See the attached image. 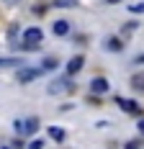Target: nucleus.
I'll return each mask as SVG.
<instances>
[{
  "label": "nucleus",
  "mask_w": 144,
  "mask_h": 149,
  "mask_svg": "<svg viewBox=\"0 0 144 149\" xmlns=\"http://www.w3.org/2000/svg\"><path fill=\"white\" fill-rule=\"evenodd\" d=\"M0 67H23L18 57H0Z\"/></svg>",
  "instance_id": "obj_8"
},
{
  "label": "nucleus",
  "mask_w": 144,
  "mask_h": 149,
  "mask_svg": "<svg viewBox=\"0 0 144 149\" xmlns=\"http://www.w3.org/2000/svg\"><path fill=\"white\" fill-rule=\"evenodd\" d=\"M126 149H139V141H126Z\"/></svg>",
  "instance_id": "obj_17"
},
{
  "label": "nucleus",
  "mask_w": 144,
  "mask_h": 149,
  "mask_svg": "<svg viewBox=\"0 0 144 149\" xmlns=\"http://www.w3.org/2000/svg\"><path fill=\"white\" fill-rule=\"evenodd\" d=\"M54 33L57 36H67L70 33V21H64V18L62 21H54Z\"/></svg>",
  "instance_id": "obj_7"
},
{
  "label": "nucleus",
  "mask_w": 144,
  "mask_h": 149,
  "mask_svg": "<svg viewBox=\"0 0 144 149\" xmlns=\"http://www.w3.org/2000/svg\"><path fill=\"white\" fill-rule=\"evenodd\" d=\"M54 8H77V0H54Z\"/></svg>",
  "instance_id": "obj_12"
},
{
  "label": "nucleus",
  "mask_w": 144,
  "mask_h": 149,
  "mask_svg": "<svg viewBox=\"0 0 144 149\" xmlns=\"http://www.w3.org/2000/svg\"><path fill=\"white\" fill-rule=\"evenodd\" d=\"M116 103H118V108H121V111H126V113H131V116H139V113H142V108L136 105V100H129V98H118Z\"/></svg>",
  "instance_id": "obj_3"
},
{
  "label": "nucleus",
  "mask_w": 144,
  "mask_h": 149,
  "mask_svg": "<svg viewBox=\"0 0 144 149\" xmlns=\"http://www.w3.org/2000/svg\"><path fill=\"white\" fill-rule=\"evenodd\" d=\"M49 136H52L54 141H59V144H62L67 134H64V129H59V126H49Z\"/></svg>",
  "instance_id": "obj_9"
},
{
  "label": "nucleus",
  "mask_w": 144,
  "mask_h": 149,
  "mask_svg": "<svg viewBox=\"0 0 144 149\" xmlns=\"http://www.w3.org/2000/svg\"><path fill=\"white\" fill-rule=\"evenodd\" d=\"M41 72H44V70H39V67H18L15 80H18L21 85H29V82H34V80H36Z\"/></svg>",
  "instance_id": "obj_1"
},
{
  "label": "nucleus",
  "mask_w": 144,
  "mask_h": 149,
  "mask_svg": "<svg viewBox=\"0 0 144 149\" xmlns=\"http://www.w3.org/2000/svg\"><path fill=\"white\" fill-rule=\"evenodd\" d=\"M108 80L106 77H95L93 82H90V90H93V95H101V93H108Z\"/></svg>",
  "instance_id": "obj_5"
},
{
  "label": "nucleus",
  "mask_w": 144,
  "mask_h": 149,
  "mask_svg": "<svg viewBox=\"0 0 144 149\" xmlns=\"http://www.w3.org/2000/svg\"><path fill=\"white\" fill-rule=\"evenodd\" d=\"M106 3H108V5H116V3H121V0H106Z\"/></svg>",
  "instance_id": "obj_21"
},
{
  "label": "nucleus",
  "mask_w": 144,
  "mask_h": 149,
  "mask_svg": "<svg viewBox=\"0 0 144 149\" xmlns=\"http://www.w3.org/2000/svg\"><path fill=\"white\" fill-rule=\"evenodd\" d=\"M3 3H5V5H18L21 0H3Z\"/></svg>",
  "instance_id": "obj_19"
},
{
  "label": "nucleus",
  "mask_w": 144,
  "mask_h": 149,
  "mask_svg": "<svg viewBox=\"0 0 144 149\" xmlns=\"http://www.w3.org/2000/svg\"><path fill=\"white\" fill-rule=\"evenodd\" d=\"M131 88L136 93H144V74H134L131 77Z\"/></svg>",
  "instance_id": "obj_11"
},
{
  "label": "nucleus",
  "mask_w": 144,
  "mask_h": 149,
  "mask_svg": "<svg viewBox=\"0 0 144 149\" xmlns=\"http://www.w3.org/2000/svg\"><path fill=\"white\" fill-rule=\"evenodd\" d=\"M23 41L26 44H39V41H44V31L39 26H29L23 31Z\"/></svg>",
  "instance_id": "obj_2"
},
{
  "label": "nucleus",
  "mask_w": 144,
  "mask_h": 149,
  "mask_svg": "<svg viewBox=\"0 0 144 149\" xmlns=\"http://www.w3.org/2000/svg\"><path fill=\"white\" fill-rule=\"evenodd\" d=\"M36 129H39V118L23 121V134H36Z\"/></svg>",
  "instance_id": "obj_10"
},
{
  "label": "nucleus",
  "mask_w": 144,
  "mask_h": 149,
  "mask_svg": "<svg viewBox=\"0 0 144 149\" xmlns=\"http://www.w3.org/2000/svg\"><path fill=\"white\" fill-rule=\"evenodd\" d=\"M29 149H44V141L41 139H34V141L29 144Z\"/></svg>",
  "instance_id": "obj_16"
},
{
  "label": "nucleus",
  "mask_w": 144,
  "mask_h": 149,
  "mask_svg": "<svg viewBox=\"0 0 144 149\" xmlns=\"http://www.w3.org/2000/svg\"><path fill=\"white\" fill-rule=\"evenodd\" d=\"M134 64H144V54H139V57L134 59Z\"/></svg>",
  "instance_id": "obj_18"
},
{
  "label": "nucleus",
  "mask_w": 144,
  "mask_h": 149,
  "mask_svg": "<svg viewBox=\"0 0 144 149\" xmlns=\"http://www.w3.org/2000/svg\"><path fill=\"white\" fill-rule=\"evenodd\" d=\"M72 85H70V74L67 77H59V80H54L52 85H49V93L52 95H57V93H64V90H70Z\"/></svg>",
  "instance_id": "obj_4"
},
{
  "label": "nucleus",
  "mask_w": 144,
  "mask_h": 149,
  "mask_svg": "<svg viewBox=\"0 0 144 149\" xmlns=\"http://www.w3.org/2000/svg\"><path fill=\"white\" fill-rule=\"evenodd\" d=\"M136 129H139V134H144V118L139 121V126H136Z\"/></svg>",
  "instance_id": "obj_20"
},
{
  "label": "nucleus",
  "mask_w": 144,
  "mask_h": 149,
  "mask_svg": "<svg viewBox=\"0 0 144 149\" xmlns=\"http://www.w3.org/2000/svg\"><path fill=\"white\" fill-rule=\"evenodd\" d=\"M3 149H10V147H3Z\"/></svg>",
  "instance_id": "obj_22"
},
{
  "label": "nucleus",
  "mask_w": 144,
  "mask_h": 149,
  "mask_svg": "<svg viewBox=\"0 0 144 149\" xmlns=\"http://www.w3.org/2000/svg\"><path fill=\"white\" fill-rule=\"evenodd\" d=\"M108 49H111V52H121V49H124L121 39H108Z\"/></svg>",
  "instance_id": "obj_13"
},
{
  "label": "nucleus",
  "mask_w": 144,
  "mask_h": 149,
  "mask_svg": "<svg viewBox=\"0 0 144 149\" xmlns=\"http://www.w3.org/2000/svg\"><path fill=\"white\" fill-rule=\"evenodd\" d=\"M57 64H59V62L54 59V57H46V59H44V67H41V70H54Z\"/></svg>",
  "instance_id": "obj_14"
},
{
  "label": "nucleus",
  "mask_w": 144,
  "mask_h": 149,
  "mask_svg": "<svg viewBox=\"0 0 144 149\" xmlns=\"http://www.w3.org/2000/svg\"><path fill=\"white\" fill-rule=\"evenodd\" d=\"M82 67H85V59H82V57H72L70 62H67V74H77L80 72V70H82Z\"/></svg>",
  "instance_id": "obj_6"
},
{
  "label": "nucleus",
  "mask_w": 144,
  "mask_h": 149,
  "mask_svg": "<svg viewBox=\"0 0 144 149\" xmlns=\"http://www.w3.org/2000/svg\"><path fill=\"white\" fill-rule=\"evenodd\" d=\"M129 10H131V13H144V0H142V3H134V5H129Z\"/></svg>",
  "instance_id": "obj_15"
}]
</instances>
